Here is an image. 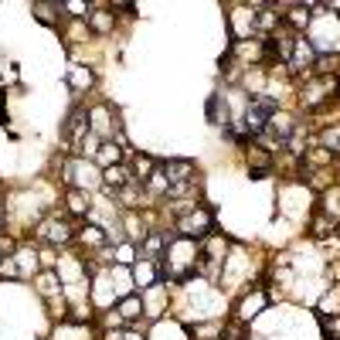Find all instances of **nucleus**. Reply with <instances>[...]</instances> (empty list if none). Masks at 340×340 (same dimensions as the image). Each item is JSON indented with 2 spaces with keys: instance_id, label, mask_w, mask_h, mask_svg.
<instances>
[{
  "instance_id": "nucleus-1",
  "label": "nucleus",
  "mask_w": 340,
  "mask_h": 340,
  "mask_svg": "<svg viewBox=\"0 0 340 340\" xmlns=\"http://www.w3.org/2000/svg\"><path fill=\"white\" fill-rule=\"evenodd\" d=\"M272 113H276L272 102H252L249 113H245V129H249V133H262L265 123H272Z\"/></svg>"
},
{
  "instance_id": "nucleus-4",
  "label": "nucleus",
  "mask_w": 340,
  "mask_h": 340,
  "mask_svg": "<svg viewBox=\"0 0 340 340\" xmlns=\"http://www.w3.org/2000/svg\"><path fill=\"white\" fill-rule=\"evenodd\" d=\"M123 317H126V320L140 317V303H136V299H129V303H123Z\"/></svg>"
},
{
  "instance_id": "nucleus-2",
  "label": "nucleus",
  "mask_w": 340,
  "mask_h": 340,
  "mask_svg": "<svg viewBox=\"0 0 340 340\" xmlns=\"http://www.w3.org/2000/svg\"><path fill=\"white\" fill-rule=\"evenodd\" d=\"M211 225H215V218L208 215V211H191V215L181 221V231L184 235H208Z\"/></svg>"
},
{
  "instance_id": "nucleus-3",
  "label": "nucleus",
  "mask_w": 340,
  "mask_h": 340,
  "mask_svg": "<svg viewBox=\"0 0 340 340\" xmlns=\"http://www.w3.org/2000/svg\"><path fill=\"white\" fill-rule=\"evenodd\" d=\"M126 184V170L123 167H109L106 170V187H109V191H113V187H123Z\"/></svg>"
}]
</instances>
